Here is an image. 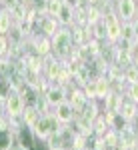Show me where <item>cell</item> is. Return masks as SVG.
Instances as JSON below:
<instances>
[{
  "instance_id": "cell-42",
  "label": "cell",
  "mask_w": 138,
  "mask_h": 150,
  "mask_svg": "<svg viewBox=\"0 0 138 150\" xmlns=\"http://www.w3.org/2000/svg\"><path fill=\"white\" fill-rule=\"evenodd\" d=\"M136 150H138V148H136Z\"/></svg>"
},
{
  "instance_id": "cell-34",
  "label": "cell",
  "mask_w": 138,
  "mask_h": 150,
  "mask_svg": "<svg viewBox=\"0 0 138 150\" xmlns=\"http://www.w3.org/2000/svg\"><path fill=\"white\" fill-rule=\"evenodd\" d=\"M132 28H134V40L138 42V20H136V18L132 20Z\"/></svg>"
},
{
  "instance_id": "cell-11",
  "label": "cell",
  "mask_w": 138,
  "mask_h": 150,
  "mask_svg": "<svg viewBox=\"0 0 138 150\" xmlns=\"http://www.w3.org/2000/svg\"><path fill=\"white\" fill-rule=\"evenodd\" d=\"M122 98H124V92H116V90H110L106 94V98L102 100V110L104 112H118L120 104H122Z\"/></svg>"
},
{
  "instance_id": "cell-35",
  "label": "cell",
  "mask_w": 138,
  "mask_h": 150,
  "mask_svg": "<svg viewBox=\"0 0 138 150\" xmlns=\"http://www.w3.org/2000/svg\"><path fill=\"white\" fill-rule=\"evenodd\" d=\"M66 2H70L72 6H78V4H80V2H84V0H66Z\"/></svg>"
},
{
  "instance_id": "cell-37",
  "label": "cell",
  "mask_w": 138,
  "mask_h": 150,
  "mask_svg": "<svg viewBox=\"0 0 138 150\" xmlns=\"http://www.w3.org/2000/svg\"><path fill=\"white\" fill-rule=\"evenodd\" d=\"M12 150H28V148H24V146H16V148H12Z\"/></svg>"
},
{
  "instance_id": "cell-16",
  "label": "cell",
  "mask_w": 138,
  "mask_h": 150,
  "mask_svg": "<svg viewBox=\"0 0 138 150\" xmlns=\"http://www.w3.org/2000/svg\"><path fill=\"white\" fill-rule=\"evenodd\" d=\"M14 148V128L4 126L0 128V150H12Z\"/></svg>"
},
{
  "instance_id": "cell-1",
  "label": "cell",
  "mask_w": 138,
  "mask_h": 150,
  "mask_svg": "<svg viewBox=\"0 0 138 150\" xmlns=\"http://www.w3.org/2000/svg\"><path fill=\"white\" fill-rule=\"evenodd\" d=\"M52 54L60 60H66L70 54V50L74 46V42H72V30H70V26H60L58 28V32L52 38Z\"/></svg>"
},
{
  "instance_id": "cell-36",
  "label": "cell",
  "mask_w": 138,
  "mask_h": 150,
  "mask_svg": "<svg viewBox=\"0 0 138 150\" xmlns=\"http://www.w3.org/2000/svg\"><path fill=\"white\" fill-rule=\"evenodd\" d=\"M4 116H6V112H4V106H2V104H0V120H2V118H4Z\"/></svg>"
},
{
  "instance_id": "cell-19",
  "label": "cell",
  "mask_w": 138,
  "mask_h": 150,
  "mask_svg": "<svg viewBox=\"0 0 138 150\" xmlns=\"http://www.w3.org/2000/svg\"><path fill=\"white\" fill-rule=\"evenodd\" d=\"M102 138H104L106 146H108L110 150H116V148H118V144H120V132L114 130V128H108V130L102 134Z\"/></svg>"
},
{
  "instance_id": "cell-14",
  "label": "cell",
  "mask_w": 138,
  "mask_h": 150,
  "mask_svg": "<svg viewBox=\"0 0 138 150\" xmlns=\"http://www.w3.org/2000/svg\"><path fill=\"white\" fill-rule=\"evenodd\" d=\"M56 20L60 26H74V6L70 2H62V8L58 12Z\"/></svg>"
},
{
  "instance_id": "cell-40",
  "label": "cell",
  "mask_w": 138,
  "mask_h": 150,
  "mask_svg": "<svg viewBox=\"0 0 138 150\" xmlns=\"http://www.w3.org/2000/svg\"><path fill=\"white\" fill-rule=\"evenodd\" d=\"M136 134H138V122H136Z\"/></svg>"
},
{
  "instance_id": "cell-27",
  "label": "cell",
  "mask_w": 138,
  "mask_h": 150,
  "mask_svg": "<svg viewBox=\"0 0 138 150\" xmlns=\"http://www.w3.org/2000/svg\"><path fill=\"white\" fill-rule=\"evenodd\" d=\"M36 108H38V112L44 116V114H50L52 112V106L48 104V100H46L44 94H40V98H38V102H36Z\"/></svg>"
},
{
  "instance_id": "cell-29",
  "label": "cell",
  "mask_w": 138,
  "mask_h": 150,
  "mask_svg": "<svg viewBox=\"0 0 138 150\" xmlns=\"http://www.w3.org/2000/svg\"><path fill=\"white\" fill-rule=\"evenodd\" d=\"M100 18H102V10L96 8V6H88V26L96 24Z\"/></svg>"
},
{
  "instance_id": "cell-30",
  "label": "cell",
  "mask_w": 138,
  "mask_h": 150,
  "mask_svg": "<svg viewBox=\"0 0 138 150\" xmlns=\"http://www.w3.org/2000/svg\"><path fill=\"white\" fill-rule=\"evenodd\" d=\"M124 80L126 82H136L138 80V66L136 64H130V66L124 70Z\"/></svg>"
},
{
  "instance_id": "cell-3",
  "label": "cell",
  "mask_w": 138,
  "mask_h": 150,
  "mask_svg": "<svg viewBox=\"0 0 138 150\" xmlns=\"http://www.w3.org/2000/svg\"><path fill=\"white\" fill-rule=\"evenodd\" d=\"M4 112H6L8 118H22L24 100H22V94L18 90L10 88V92L6 94V98H4Z\"/></svg>"
},
{
  "instance_id": "cell-32",
  "label": "cell",
  "mask_w": 138,
  "mask_h": 150,
  "mask_svg": "<svg viewBox=\"0 0 138 150\" xmlns=\"http://www.w3.org/2000/svg\"><path fill=\"white\" fill-rule=\"evenodd\" d=\"M30 2V6H34V8H38V10L44 12V6H46V0H28Z\"/></svg>"
},
{
  "instance_id": "cell-33",
  "label": "cell",
  "mask_w": 138,
  "mask_h": 150,
  "mask_svg": "<svg viewBox=\"0 0 138 150\" xmlns=\"http://www.w3.org/2000/svg\"><path fill=\"white\" fill-rule=\"evenodd\" d=\"M88 2V6H96V8H102V4L106 0H86Z\"/></svg>"
},
{
  "instance_id": "cell-8",
  "label": "cell",
  "mask_w": 138,
  "mask_h": 150,
  "mask_svg": "<svg viewBox=\"0 0 138 150\" xmlns=\"http://www.w3.org/2000/svg\"><path fill=\"white\" fill-rule=\"evenodd\" d=\"M46 100H48V104L52 106V108H56L58 104L66 102V88L62 86V84H56V82H52L50 86H48V90L44 92Z\"/></svg>"
},
{
  "instance_id": "cell-22",
  "label": "cell",
  "mask_w": 138,
  "mask_h": 150,
  "mask_svg": "<svg viewBox=\"0 0 138 150\" xmlns=\"http://www.w3.org/2000/svg\"><path fill=\"white\" fill-rule=\"evenodd\" d=\"M62 8V0H46V6H44V14L46 16H52L56 18L58 12Z\"/></svg>"
},
{
  "instance_id": "cell-7",
  "label": "cell",
  "mask_w": 138,
  "mask_h": 150,
  "mask_svg": "<svg viewBox=\"0 0 138 150\" xmlns=\"http://www.w3.org/2000/svg\"><path fill=\"white\" fill-rule=\"evenodd\" d=\"M114 6L116 14L122 22H130L136 18V6H138L136 0H114Z\"/></svg>"
},
{
  "instance_id": "cell-39",
  "label": "cell",
  "mask_w": 138,
  "mask_h": 150,
  "mask_svg": "<svg viewBox=\"0 0 138 150\" xmlns=\"http://www.w3.org/2000/svg\"><path fill=\"white\" fill-rule=\"evenodd\" d=\"M52 150H66V148H52Z\"/></svg>"
},
{
  "instance_id": "cell-12",
  "label": "cell",
  "mask_w": 138,
  "mask_h": 150,
  "mask_svg": "<svg viewBox=\"0 0 138 150\" xmlns=\"http://www.w3.org/2000/svg\"><path fill=\"white\" fill-rule=\"evenodd\" d=\"M52 112L56 114V118L62 122V124H70V122H74V108H72V104L66 100V102L58 104L56 108H52Z\"/></svg>"
},
{
  "instance_id": "cell-13",
  "label": "cell",
  "mask_w": 138,
  "mask_h": 150,
  "mask_svg": "<svg viewBox=\"0 0 138 150\" xmlns=\"http://www.w3.org/2000/svg\"><path fill=\"white\" fill-rule=\"evenodd\" d=\"M58 28H60V24H58L56 18H52V16H42V20L38 22V32H42L44 36L48 38H52V36L58 32Z\"/></svg>"
},
{
  "instance_id": "cell-9",
  "label": "cell",
  "mask_w": 138,
  "mask_h": 150,
  "mask_svg": "<svg viewBox=\"0 0 138 150\" xmlns=\"http://www.w3.org/2000/svg\"><path fill=\"white\" fill-rule=\"evenodd\" d=\"M118 112H120L122 118L128 120V122H132V124L138 122V104L134 102V100H130L126 94H124V98H122V104H120Z\"/></svg>"
},
{
  "instance_id": "cell-2",
  "label": "cell",
  "mask_w": 138,
  "mask_h": 150,
  "mask_svg": "<svg viewBox=\"0 0 138 150\" xmlns=\"http://www.w3.org/2000/svg\"><path fill=\"white\" fill-rule=\"evenodd\" d=\"M62 128V122L56 118V114L54 112H50V114H44V116H40V120L34 124V134H36V138L38 140H46L50 134H54V132H58Z\"/></svg>"
},
{
  "instance_id": "cell-24",
  "label": "cell",
  "mask_w": 138,
  "mask_h": 150,
  "mask_svg": "<svg viewBox=\"0 0 138 150\" xmlns=\"http://www.w3.org/2000/svg\"><path fill=\"white\" fill-rule=\"evenodd\" d=\"M92 34H94V38L96 40H106V22H104L102 18L98 20L96 24H92Z\"/></svg>"
},
{
  "instance_id": "cell-18",
  "label": "cell",
  "mask_w": 138,
  "mask_h": 150,
  "mask_svg": "<svg viewBox=\"0 0 138 150\" xmlns=\"http://www.w3.org/2000/svg\"><path fill=\"white\" fill-rule=\"evenodd\" d=\"M12 26H14V18H12L10 12L2 6L0 8V34H8Z\"/></svg>"
},
{
  "instance_id": "cell-5",
  "label": "cell",
  "mask_w": 138,
  "mask_h": 150,
  "mask_svg": "<svg viewBox=\"0 0 138 150\" xmlns=\"http://www.w3.org/2000/svg\"><path fill=\"white\" fill-rule=\"evenodd\" d=\"M62 70H64V62H62L60 58H56L54 54H50V56L44 58V70H42V74H44L46 80L58 82V80H60Z\"/></svg>"
},
{
  "instance_id": "cell-38",
  "label": "cell",
  "mask_w": 138,
  "mask_h": 150,
  "mask_svg": "<svg viewBox=\"0 0 138 150\" xmlns=\"http://www.w3.org/2000/svg\"><path fill=\"white\" fill-rule=\"evenodd\" d=\"M136 20H138V6H136Z\"/></svg>"
},
{
  "instance_id": "cell-10",
  "label": "cell",
  "mask_w": 138,
  "mask_h": 150,
  "mask_svg": "<svg viewBox=\"0 0 138 150\" xmlns=\"http://www.w3.org/2000/svg\"><path fill=\"white\" fill-rule=\"evenodd\" d=\"M76 116H82V118H86V120H94L96 116H100V106H98V100H86L84 106H82L80 110H74V118Z\"/></svg>"
},
{
  "instance_id": "cell-23",
  "label": "cell",
  "mask_w": 138,
  "mask_h": 150,
  "mask_svg": "<svg viewBox=\"0 0 138 150\" xmlns=\"http://www.w3.org/2000/svg\"><path fill=\"white\" fill-rule=\"evenodd\" d=\"M124 42H136L134 40V28H132V20L130 22H122V30H120V38Z\"/></svg>"
},
{
  "instance_id": "cell-41",
  "label": "cell",
  "mask_w": 138,
  "mask_h": 150,
  "mask_svg": "<svg viewBox=\"0 0 138 150\" xmlns=\"http://www.w3.org/2000/svg\"><path fill=\"white\" fill-rule=\"evenodd\" d=\"M0 4H4V0H0Z\"/></svg>"
},
{
  "instance_id": "cell-28",
  "label": "cell",
  "mask_w": 138,
  "mask_h": 150,
  "mask_svg": "<svg viewBox=\"0 0 138 150\" xmlns=\"http://www.w3.org/2000/svg\"><path fill=\"white\" fill-rule=\"evenodd\" d=\"M124 94H126L130 100H134V102L138 104V80H136V82H128Z\"/></svg>"
},
{
  "instance_id": "cell-15",
  "label": "cell",
  "mask_w": 138,
  "mask_h": 150,
  "mask_svg": "<svg viewBox=\"0 0 138 150\" xmlns=\"http://www.w3.org/2000/svg\"><path fill=\"white\" fill-rule=\"evenodd\" d=\"M20 94H22V100H24V106H36V102H38V98H40V90L38 88H34V86H30V84H26L22 90H20Z\"/></svg>"
},
{
  "instance_id": "cell-17",
  "label": "cell",
  "mask_w": 138,
  "mask_h": 150,
  "mask_svg": "<svg viewBox=\"0 0 138 150\" xmlns=\"http://www.w3.org/2000/svg\"><path fill=\"white\" fill-rule=\"evenodd\" d=\"M40 112H38V108L36 106H24V112H22V122L26 126L34 128V124L40 120Z\"/></svg>"
},
{
  "instance_id": "cell-20",
  "label": "cell",
  "mask_w": 138,
  "mask_h": 150,
  "mask_svg": "<svg viewBox=\"0 0 138 150\" xmlns=\"http://www.w3.org/2000/svg\"><path fill=\"white\" fill-rule=\"evenodd\" d=\"M108 128H110V126H108V122H106V118H104L102 112H100V116H96V118L92 120V130H94V136H102Z\"/></svg>"
},
{
  "instance_id": "cell-4",
  "label": "cell",
  "mask_w": 138,
  "mask_h": 150,
  "mask_svg": "<svg viewBox=\"0 0 138 150\" xmlns=\"http://www.w3.org/2000/svg\"><path fill=\"white\" fill-rule=\"evenodd\" d=\"M36 140L38 138H36L34 130L30 126H26L24 122L14 130V148H16V146H24V148H28V150H34Z\"/></svg>"
},
{
  "instance_id": "cell-31",
  "label": "cell",
  "mask_w": 138,
  "mask_h": 150,
  "mask_svg": "<svg viewBox=\"0 0 138 150\" xmlns=\"http://www.w3.org/2000/svg\"><path fill=\"white\" fill-rule=\"evenodd\" d=\"M8 48H10V40L6 34H0V56H6L8 54Z\"/></svg>"
},
{
  "instance_id": "cell-25",
  "label": "cell",
  "mask_w": 138,
  "mask_h": 150,
  "mask_svg": "<svg viewBox=\"0 0 138 150\" xmlns=\"http://www.w3.org/2000/svg\"><path fill=\"white\" fill-rule=\"evenodd\" d=\"M44 142H46V146H48L50 150L52 148H64V140H62V136H60V130L54 132V134H50Z\"/></svg>"
},
{
  "instance_id": "cell-6",
  "label": "cell",
  "mask_w": 138,
  "mask_h": 150,
  "mask_svg": "<svg viewBox=\"0 0 138 150\" xmlns=\"http://www.w3.org/2000/svg\"><path fill=\"white\" fill-rule=\"evenodd\" d=\"M30 48H32L34 54L46 58L52 54V40L48 36H44L42 32H36L34 36H30Z\"/></svg>"
},
{
  "instance_id": "cell-26",
  "label": "cell",
  "mask_w": 138,
  "mask_h": 150,
  "mask_svg": "<svg viewBox=\"0 0 138 150\" xmlns=\"http://www.w3.org/2000/svg\"><path fill=\"white\" fill-rule=\"evenodd\" d=\"M82 90L86 94V98H90V100H98V92H96V80H88L84 86H82Z\"/></svg>"
},
{
  "instance_id": "cell-21",
  "label": "cell",
  "mask_w": 138,
  "mask_h": 150,
  "mask_svg": "<svg viewBox=\"0 0 138 150\" xmlns=\"http://www.w3.org/2000/svg\"><path fill=\"white\" fill-rule=\"evenodd\" d=\"M96 80V92H98V100H104L106 98V94L110 92V84L106 80V76H98V78H94Z\"/></svg>"
}]
</instances>
